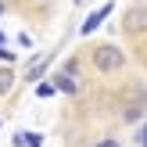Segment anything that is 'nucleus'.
I'll return each mask as SVG.
<instances>
[{
	"mask_svg": "<svg viewBox=\"0 0 147 147\" xmlns=\"http://www.w3.org/2000/svg\"><path fill=\"white\" fill-rule=\"evenodd\" d=\"M14 83H18L14 68H11V65H0V97H7V93L14 90Z\"/></svg>",
	"mask_w": 147,
	"mask_h": 147,
	"instance_id": "6",
	"label": "nucleus"
},
{
	"mask_svg": "<svg viewBox=\"0 0 147 147\" xmlns=\"http://www.w3.org/2000/svg\"><path fill=\"white\" fill-rule=\"evenodd\" d=\"M50 79H54V90L57 93H68V97H76V93L83 90V83H79L76 76H65V72H54Z\"/></svg>",
	"mask_w": 147,
	"mask_h": 147,
	"instance_id": "4",
	"label": "nucleus"
},
{
	"mask_svg": "<svg viewBox=\"0 0 147 147\" xmlns=\"http://www.w3.org/2000/svg\"><path fill=\"white\" fill-rule=\"evenodd\" d=\"M86 57H90V68L97 76H122L129 68V54L122 47H115V43H93L86 50Z\"/></svg>",
	"mask_w": 147,
	"mask_h": 147,
	"instance_id": "1",
	"label": "nucleus"
},
{
	"mask_svg": "<svg viewBox=\"0 0 147 147\" xmlns=\"http://www.w3.org/2000/svg\"><path fill=\"white\" fill-rule=\"evenodd\" d=\"M122 32L129 40H144L147 36V4H129L122 11Z\"/></svg>",
	"mask_w": 147,
	"mask_h": 147,
	"instance_id": "2",
	"label": "nucleus"
},
{
	"mask_svg": "<svg viewBox=\"0 0 147 147\" xmlns=\"http://www.w3.org/2000/svg\"><path fill=\"white\" fill-rule=\"evenodd\" d=\"M50 61H54V54H47V57H40V61H32V65H29V72H25V76H22V79H25V83H43V76H47V68H50Z\"/></svg>",
	"mask_w": 147,
	"mask_h": 147,
	"instance_id": "5",
	"label": "nucleus"
},
{
	"mask_svg": "<svg viewBox=\"0 0 147 147\" xmlns=\"http://www.w3.org/2000/svg\"><path fill=\"white\" fill-rule=\"evenodd\" d=\"M36 93H40V97H54V83H36Z\"/></svg>",
	"mask_w": 147,
	"mask_h": 147,
	"instance_id": "7",
	"label": "nucleus"
},
{
	"mask_svg": "<svg viewBox=\"0 0 147 147\" xmlns=\"http://www.w3.org/2000/svg\"><path fill=\"white\" fill-rule=\"evenodd\" d=\"M136 147H147V122H140V129H136Z\"/></svg>",
	"mask_w": 147,
	"mask_h": 147,
	"instance_id": "8",
	"label": "nucleus"
},
{
	"mask_svg": "<svg viewBox=\"0 0 147 147\" xmlns=\"http://www.w3.org/2000/svg\"><path fill=\"white\" fill-rule=\"evenodd\" d=\"M93 147H122L119 140H115V136H104V140H97V144H93Z\"/></svg>",
	"mask_w": 147,
	"mask_h": 147,
	"instance_id": "9",
	"label": "nucleus"
},
{
	"mask_svg": "<svg viewBox=\"0 0 147 147\" xmlns=\"http://www.w3.org/2000/svg\"><path fill=\"white\" fill-rule=\"evenodd\" d=\"M111 11H115V4H111V0H108V4H100L97 11H90V14H86V22L79 25V36H93L100 25H104V18H108Z\"/></svg>",
	"mask_w": 147,
	"mask_h": 147,
	"instance_id": "3",
	"label": "nucleus"
}]
</instances>
